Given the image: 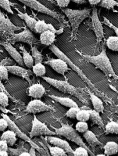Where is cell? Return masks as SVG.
Segmentation results:
<instances>
[{
    "label": "cell",
    "instance_id": "cell-1",
    "mask_svg": "<svg viewBox=\"0 0 118 156\" xmlns=\"http://www.w3.org/2000/svg\"><path fill=\"white\" fill-rule=\"evenodd\" d=\"M77 52L81 56L82 60L95 65L96 67L95 68L102 71L105 75L112 77L115 80H118V76L116 74V72L113 69L111 62L109 58L107 56L105 48H102L100 54L95 56L82 54V53L78 51Z\"/></svg>",
    "mask_w": 118,
    "mask_h": 156
},
{
    "label": "cell",
    "instance_id": "cell-2",
    "mask_svg": "<svg viewBox=\"0 0 118 156\" xmlns=\"http://www.w3.org/2000/svg\"><path fill=\"white\" fill-rule=\"evenodd\" d=\"M42 78L49 84L56 88L59 91L63 92V93L75 96L83 104L88 105L89 102L84 95V88L75 87L66 81L57 80L45 76L42 77Z\"/></svg>",
    "mask_w": 118,
    "mask_h": 156
},
{
    "label": "cell",
    "instance_id": "cell-3",
    "mask_svg": "<svg viewBox=\"0 0 118 156\" xmlns=\"http://www.w3.org/2000/svg\"><path fill=\"white\" fill-rule=\"evenodd\" d=\"M61 10L68 17L69 22L71 24V41H72L75 38L78 33V27H79L82 21L85 20L87 18L90 17L91 9H85L82 10H75L69 8H62Z\"/></svg>",
    "mask_w": 118,
    "mask_h": 156
},
{
    "label": "cell",
    "instance_id": "cell-4",
    "mask_svg": "<svg viewBox=\"0 0 118 156\" xmlns=\"http://www.w3.org/2000/svg\"><path fill=\"white\" fill-rule=\"evenodd\" d=\"M50 50L55 54L58 58H61L62 59H63L64 61H65L68 65H69L70 68H71V69L74 70L76 73H77V74L81 77V79L84 81L86 83H87V85L89 86L90 89H91L93 92H95V94L100 96L102 98H104L106 99V96L103 94L102 92L98 90L97 88L95 87V85H93L92 83L91 82V81L88 79V78L85 76V74L83 73V72L78 68L77 66H76L74 63H73L71 60L70 58H69L65 53H64L60 49H59L58 47H57L55 44H52L51 46H50Z\"/></svg>",
    "mask_w": 118,
    "mask_h": 156
},
{
    "label": "cell",
    "instance_id": "cell-5",
    "mask_svg": "<svg viewBox=\"0 0 118 156\" xmlns=\"http://www.w3.org/2000/svg\"><path fill=\"white\" fill-rule=\"evenodd\" d=\"M61 125L62 126L61 128H53V129L55 131L57 135L64 136V137L66 138L69 140H71V142L75 143L79 146L85 147L88 150L90 155H95V154L93 153L92 151H91V150L88 146L86 145L84 141H83V140L81 137V136L77 132L76 129H73L72 128V126L69 124H61Z\"/></svg>",
    "mask_w": 118,
    "mask_h": 156
},
{
    "label": "cell",
    "instance_id": "cell-6",
    "mask_svg": "<svg viewBox=\"0 0 118 156\" xmlns=\"http://www.w3.org/2000/svg\"><path fill=\"white\" fill-rule=\"evenodd\" d=\"M23 28L14 25L3 13L0 12V36L3 40L7 41L15 33L14 32Z\"/></svg>",
    "mask_w": 118,
    "mask_h": 156
},
{
    "label": "cell",
    "instance_id": "cell-7",
    "mask_svg": "<svg viewBox=\"0 0 118 156\" xmlns=\"http://www.w3.org/2000/svg\"><path fill=\"white\" fill-rule=\"evenodd\" d=\"M18 1L20 2L27 7L31 8V9L34 10V11L38 12L47 14V15L50 16L57 20L59 22H61V15L60 14L51 11V10L48 9L45 5H43L40 2H39L38 0H18Z\"/></svg>",
    "mask_w": 118,
    "mask_h": 156
},
{
    "label": "cell",
    "instance_id": "cell-8",
    "mask_svg": "<svg viewBox=\"0 0 118 156\" xmlns=\"http://www.w3.org/2000/svg\"><path fill=\"white\" fill-rule=\"evenodd\" d=\"M57 135L55 131L50 130L48 127L41 121L39 120L35 115H34L32 121V128L31 132L29 133V136L31 138L38 136H50Z\"/></svg>",
    "mask_w": 118,
    "mask_h": 156
},
{
    "label": "cell",
    "instance_id": "cell-9",
    "mask_svg": "<svg viewBox=\"0 0 118 156\" xmlns=\"http://www.w3.org/2000/svg\"><path fill=\"white\" fill-rule=\"evenodd\" d=\"M92 19V27L91 29H93L94 31L95 35L96 36V40L97 46L102 41L105 37L104 31H103V27L102 26V23L100 22V20L98 16L97 9L95 7H93L92 9V14L91 16Z\"/></svg>",
    "mask_w": 118,
    "mask_h": 156
},
{
    "label": "cell",
    "instance_id": "cell-10",
    "mask_svg": "<svg viewBox=\"0 0 118 156\" xmlns=\"http://www.w3.org/2000/svg\"><path fill=\"white\" fill-rule=\"evenodd\" d=\"M6 41L10 42L12 44L16 42H20L31 45L37 42V39L34 36L30 29H26L25 30L20 33H14L11 38H9Z\"/></svg>",
    "mask_w": 118,
    "mask_h": 156
},
{
    "label": "cell",
    "instance_id": "cell-11",
    "mask_svg": "<svg viewBox=\"0 0 118 156\" xmlns=\"http://www.w3.org/2000/svg\"><path fill=\"white\" fill-rule=\"evenodd\" d=\"M2 117H3L4 119H5L8 121L9 129H11V130L14 131L19 138H20L23 140L26 141V142L30 144V145L31 146H33V147H34V148H35L38 151H39V152H40V151L42 150V149L39 147V146L35 143L33 142V141L31 140L30 136H28L26 134L22 132V131L20 130V129L18 128V126L15 123H14L11 119L9 118V116L7 114L3 113L2 115Z\"/></svg>",
    "mask_w": 118,
    "mask_h": 156
},
{
    "label": "cell",
    "instance_id": "cell-12",
    "mask_svg": "<svg viewBox=\"0 0 118 156\" xmlns=\"http://www.w3.org/2000/svg\"><path fill=\"white\" fill-rule=\"evenodd\" d=\"M55 111L54 107L48 105L40 99H34L31 101L26 106L25 111L27 113L36 114L44 111Z\"/></svg>",
    "mask_w": 118,
    "mask_h": 156
},
{
    "label": "cell",
    "instance_id": "cell-13",
    "mask_svg": "<svg viewBox=\"0 0 118 156\" xmlns=\"http://www.w3.org/2000/svg\"><path fill=\"white\" fill-rule=\"evenodd\" d=\"M45 64L50 66L55 72L62 75H64L66 72L70 70L68 63L61 58H50L45 62Z\"/></svg>",
    "mask_w": 118,
    "mask_h": 156
},
{
    "label": "cell",
    "instance_id": "cell-14",
    "mask_svg": "<svg viewBox=\"0 0 118 156\" xmlns=\"http://www.w3.org/2000/svg\"><path fill=\"white\" fill-rule=\"evenodd\" d=\"M1 45L5 49V50L8 52L9 54L11 55V57L19 65L22 66H24L25 64L23 62V56L21 55L16 49L12 46V44H11L9 41H3L1 42Z\"/></svg>",
    "mask_w": 118,
    "mask_h": 156
},
{
    "label": "cell",
    "instance_id": "cell-15",
    "mask_svg": "<svg viewBox=\"0 0 118 156\" xmlns=\"http://www.w3.org/2000/svg\"><path fill=\"white\" fill-rule=\"evenodd\" d=\"M46 139L47 140V142L51 144L52 145L58 146L66 151V152L70 155H73V152L74 150L72 149L71 146L69 144L68 141L61 139L58 137H56V136H53L52 135L50 136H46Z\"/></svg>",
    "mask_w": 118,
    "mask_h": 156
},
{
    "label": "cell",
    "instance_id": "cell-16",
    "mask_svg": "<svg viewBox=\"0 0 118 156\" xmlns=\"http://www.w3.org/2000/svg\"><path fill=\"white\" fill-rule=\"evenodd\" d=\"M8 68V70L9 73H11L12 74L16 75L17 76L21 77L23 79L26 80L30 85H32V82L30 80V76L31 74V71L30 70L26 69V68H23L22 66H15V65H12V66H6Z\"/></svg>",
    "mask_w": 118,
    "mask_h": 156
},
{
    "label": "cell",
    "instance_id": "cell-17",
    "mask_svg": "<svg viewBox=\"0 0 118 156\" xmlns=\"http://www.w3.org/2000/svg\"><path fill=\"white\" fill-rule=\"evenodd\" d=\"M46 94V89L40 83H34L30 85L27 89V94L33 98L40 99Z\"/></svg>",
    "mask_w": 118,
    "mask_h": 156
},
{
    "label": "cell",
    "instance_id": "cell-18",
    "mask_svg": "<svg viewBox=\"0 0 118 156\" xmlns=\"http://www.w3.org/2000/svg\"><path fill=\"white\" fill-rule=\"evenodd\" d=\"M56 33L47 30L42 33L40 35V42L43 45L50 46L55 41Z\"/></svg>",
    "mask_w": 118,
    "mask_h": 156
},
{
    "label": "cell",
    "instance_id": "cell-19",
    "mask_svg": "<svg viewBox=\"0 0 118 156\" xmlns=\"http://www.w3.org/2000/svg\"><path fill=\"white\" fill-rule=\"evenodd\" d=\"M83 136H84V138L88 143V145L92 148H94L97 146H104L103 144L101 142H100V140L97 139L95 133L92 132L90 130L86 131L85 133H84Z\"/></svg>",
    "mask_w": 118,
    "mask_h": 156
},
{
    "label": "cell",
    "instance_id": "cell-20",
    "mask_svg": "<svg viewBox=\"0 0 118 156\" xmlns=\"http://www.w3.org/2000/svg\"><path fill=\"white\" fill-rule=\"evenodd\" d=\"M87 91L88 93L90 95V98L93 106V108H94L95 111L99 112V113H103L105 107L102 100L96 95V94L93 93L89 89H87Z\"/></svg>",
    "mask_w": 118,
    "mask_h": 156
},
{
    "label": "cell",
    "instance_id": "cell-21",
    "mask_svg": "<svg viewBox=\"0 0 118 156\" xmlns=\"http://www.w3.org/2000/svg\"><path fill=\"white\" fill-rule=\"evenodd\" d=\"M47 96L53 100L57 102V103L61 104L62 105L69 107V108L73 107H78V105L76 102L74 100H73L72 99L69 98L60 97V96H57L55 95H47Z\"/></svg>",
    "mask_w": 118,
    "mask_h": 156
},
{
    "label": "cell",
    "instance_id": "cell-22",
    "mask_svg": "<svg viewBox=\"0 0 118 156\" xmlns=\"http://www.w3.org/2000/svg\"><path fill=\"white\" fill-rule=\"evenodd\" d=\"M15 9L18 12V16L21 19L25 21L26 23L27 24V27L30 29L33 32H34V27H35V25L38 20H36L35 18L29 16L27 13H23L17 8H15Z\"/></svg>",
    "mask_w": 118,
    "mask_h": 156
},
{
    "label": "cell",
    "instance_id": "cell-23",
    "mask_svg": "<svg viewBox=\"0 0 118 156\" xmlns=\"http://www.w3.org/2000/svg\"><path fill=\"white\" fill-rule=\"evenodd\" d=\"M16 136L17 135L14 131L10 129L6 131H4L1 136V139L5 140L7 142L9 146L12 147V146H14V144H15L17 140Z\"/></svg>",
    "mask_w": 118,
    "mask_h": 156
},
{
    "label": "cell",
    "instance_id": "cell-24",
    "mask_svg": "<svg viewBox=\"0 0 118 156\" xmlns=\"http://www.w3.org/2000/svg\"><path fill=\"white\" fill-rule=\"evenodd\" d=\"M19 49H20L22 55H23V60L25 65L29 68H33V66L34 65V61L33 55H31L24 48L22 45L19 46Z\"/></svg>",
    "mask_w": 118,
    "mask_h": 156
},
{
    "label": "cell",
    "instance_id": "cell-25",
    "mask_svg": "<svg viewBox=\"0 0 118 156\" xmlns=\"http://www.w3.org/2000/svg\"><path fill=\"white\" fill-rule=\"evenodd\" d=\"M90 114V120L92 122L93 124H95L98 126L99 128H104L105 124L104 122L101 119V117L99 115L100 113L95 111V109H88Z\"/></svg>",
    "mask_w": 118,
    "mask_h": 156
},
{
    "label": "cell",
    "instance_id": "cell-26",
    "mask_svg": "<svg viewBox=\"0 0 118 156\" xmlns=\"http://www.w3.org/2000/svg\"><path fill=\"white\" fill-rule=\"evenodd\" d=\"M103 148L106 155H114L118 152V144L114 141H109L104 145Z\"/></svg>",
    "mask_w": 118,
    "mask_h": 156
},
{
    "label": "cell",
    "instance_id": "cell-27",
    "mask_svg": "<svg viewBox=\"0 0 118 156\" xmlns=\"http://www.w3.org/2000/svg\"><path fill=\"white\" fill-rule=\"evenodd\" d=\"M105 133L118 134V123L114 121H110L105 127Z\"/></svg>",
    "mask_w": 118,
    "mask_h": 156
},
{
    "label": "cell",
    "instance_id": "cell-28",
    "mask_svg": "<svg viewBox=\"0 0 118 156\" xmlns=\"http://www.w3.org/2000/svg\"><path fill=\"white\" fill-rule=\"evenodd\" d=\"M33 72L36 76L42 77L46 74V69L45 66L42 64V62L36 63L33 66Z\"/></svg>",
    "mask_w": 118,
    "mask_h": 156
},
{
    "label": "cell",
    "instance_id": "cell-29",
    "mask_svg": "<svg viewBox=\"0 0 118 156\" xmlns=\"http://www.w3.org/2000/svg\"><path fill=\"white\" fill-rule=\"evenodd\" d=\"M47 148H49V150H50V154L51 155L53 156H66L67 155V153L66 152V151L58 147V146H51L49 144L47 145Z\"/></svg>",
    "mask_w": 118,
    "mask_h": 156
},
{
    "label": "cell",
    "instance_id": "cell-30",
    "mask_svg": "<svg viewBox=\"0 0 118 156\" xmlns=\"http://www.w3.org/2000/svg\"><path fill=\"white\" fill-rule=\"evenodd\" d=\"M106 44L110 50L118 51V37H109L107 38Z\"/></svg>",
    "mask_w": 118,
    "mask_h": 156
},
{
    "label": "cell",
    "instance_id": "cell-31",
    "mask_svg": "<svg viewBox=\"0 0 118 156\" xmlns=\"http://www.w3.org/2000/svg\"><path fill=\"white\" fill-rule=\"evenodd\" d=\"M49 30V24L46 23L43 20H38L35 27H34V33L41 34L42 33Z\"/></svg>",
    "mask_w": 118,
    "mask_h": 156
},
{
    "label": "cell",
    "instance_id": "cell-32",
    "mask_svg": "<svg viewBox=\"0 0 118 156\" xmlns=\"http://www.w3.org/2000/svg\"><path fill=\"white\" fill-rule=\"evenodd\" d=\"M99 6L106 9H114L115 7H118L117 0H101Z\"/></svg>",
    "mask_w": 118,
    "mask_h": 156
},
{
    "label": "cell",
    "instance_id": "cell-33",
    "mask_svg": "<svg viewBox=\"0 0 118 156\" xmlns=\"http://www.w3.org/2000/svg\"><path fill=\"white\" fill-rule=\"evenodd\" d=\"M90 114L89 111L86 109H80L78 111L76 116V119L78 121L87 122L90 120Z\"/></svg>",
    "mask_w": 118,
    "mask_h": 156
},
{
    "label": "cell",
    "instance_id": "cell-34",
    "mask_svg": "<svg viewBox=\"0 0 118 156\" xmlns=\"http://www.w3.org/2000/svg\"><path fill=\"white\" fill-rule=\"evenodd\" d=\"M31 53L34 58V64H36V63H40L43 62V56L42 53L38 51V50L36 46H33L31 48Z\"/></svg>",
    "mask_w": 118,
    "mask_h": 156
},
{
    "label": "cell",
    "instance_id": "cell-35",
    "mask_svg": "<svg viewBox=\"0 0 118 156\" xmlns=\"http://www.w3.org/2000/svg\"><path fill=\"white\" fill-rule=\"evenodd\" d=\"M75 129L79 133H85L88 130V124L86 122L78 121L75 126Z\"/></svg>",
    "mask_w": 118,
    "mask_h": 156
},
{
    "label": "cell",
    "instance_id": "cell-36",
    "mask_svg": "<svg viewBox=\"0 0 118 156\" xmlns=\"http://www.w3.org/2000/svg\"><path fill=\"white\" fill-rule=\"evenodd\" d=\"M12 3L9 1V0H0V6L4 10H5L7 12L9 13H11L12 14H14L11 6Z\"/></svg>",
    "mask_w": 118,
    "mask_h": 156
},
{
    "label": "cell",
    "instance_id": "cell-37",
    "mask_svg": "<svg viewBox=\"0 0 118 156\" xmlns=\"http://www.w3.org/2000/svg\"><path fill=\"white\" fill-rule=\"evenodd\" d=\"M26 151H27L26 148L23 147V146H19L18 148H11V146H9V155H20L23 152H26Z\"/></svg>",
    "mask_w": 118,
    "mask_h": 156
},
{
    "label": "cell",
    "instance_id": "cell-38",
    "mask_svg": "<svg viewBox=\"0 0 118 156\" xmlns=\"http://www.w3.org/2000/svg\"><path fill=\"white\" fill-rule=\"evenodd\" d=\"M81 109L79 107H70V109H69L67 112L65 114V116L68 117V118H70V119H76V116L77 115L78 113V111H79Z\"/></svg>",
    "mask_w": 118,
    "mask_h": 156
},
{
    "label": "cell",
    "instance_id": "cell-39",
    "mask_svg": "<svg viewBox=\"0 0 118 156\" xmlns=\"http://www.w3.org/2000/svg\"><path fill=\"white\" fill-rule=\"evenodd\" d=\"M90 153L88 152V150L85 148L83 147V146H79L77 148L74 150V152H73V155L75 156H88Z\"/></svg>",
    "mask_w": 118,
    "mask_h": 156
},
{
    "label": "cell",
    "instance_id": "cell-40",
    "mask_svg": "<svg viewBox=\"0 0 118 156\" xmlns=\"http://www.w3.org/2000/svg\"><path fill=\"white\" fill-rule=\"evenodd\" d=\"M0 89H1V91H3V92H5V93H6L7 95L9 96V99H11L13 102H14V103H16L18 104H20V105H23V102H22L21 101H19V100L16 99L15 98H14L12 96H11V94L9 93V92L6 90V89H5V88L4 85H3V83H2V81H1V83H0Z\"/></svg>",
    "mask_w": 118,
    "mask_h": 156
},
{
    "label": "cell",
    "instance_id": "cell-41",
    "mask_svg": "<svg viewBox=\"0 0 118 156\" xmlns=\"http://www.w3.org/2000/svg\"><path fill=\"white\" fill-rule=\"evenodd\" d=\"M9 98L7 94L3 91H1V93H0V104H1V106L4 107H7L9 105Z\"/></svg>",
    "mask_w": 118,
    "mask_h": 156
},
{
    "label": "cell",
    "instance_id": "cell-42",
    "mask_svg": "<svg viewBox=\"0 0 118 156\" xmlns=\"http://www.w3.org/2000/svg\"><path fill=\"white\" fill-rule=\"evenodd\" d=\"M9 70L6 66L0 65V76L1 80H7L9 77Z\"/></svg>",
    "mask_w": 118,
    "mask_h": 156
},
{
    "label": "cell",
    "instance_id": "cell-43",
    "mask_svg": "<svg viewBox=\"0 0 118 156\" xmlns=\"http://www.w3.org/2000/svg\"><path fill=\"white\" fill-rule=\"evenodd\" d=\"M102 23H104V24H105V25H106L107 26H109V27L112 28L113 30L114 31L116 36L118 37V27H116L114 25H113V24L110 22V21L109 20H108L105 17H103V22H102Z\"/></svg>",
    "mask_w": 118,
    "mask_h": 156
},
{
    "label": "cell",
    "instance_id": "cell-44",
    "mask_svg": "<svg viewBox=\"0 0 118 156\" xmlns=\"http://www.w3.org/2000/svg\"><path fill=\"white\" fill-rule=\"evenodd\" d=\"M7 128H9L8 121L3 117L2 119H0V131H4Z\"/></svg>",
    "mask_w": 118,
    "mask_h": 156
},
{
    "label": "cell",
    "instance_id": "cell-45",
    "mask_svg": "<svg viewBox=\"0 0 118 156\" xmlns=\"http://www.w3.org/2000/svg\"><path fill=\"white\" fill-rule=\"evenodd\" d=\"M71 0H57V5L62 8H66L70 4Z\"/></svg>",
    "mask_w": 118,
    "mask_h": 156
},
{
    "label": "cell",
    "instance_id": "cell-46",
    "mask_svg": "<svg viewBox=\"0 0 118 156\" xmlns=\"http://www.w3.org/2000/svg\"><path fill=\"white\" fill-rule=\"evenodd\" d=\"M9 146L5 140L1 139L0 140V151L5 150V151H8L9 152Z\"/></svg>",
    "mask_w": 118,
    "mask_h": 156
},
{
    "label": "cell",
    "instance_id": "cell-47",
    "mask_svg": "<svg viewBox=\"0 0 118 156\" xmlns=\"http://www.w3.org/2000/svg\"><path fill=\"white\" fill-rule=\"evenodd\" d=\"M101 0H88V2L92 6H95L97 5H99L100 3Z\"/></svg>",
    "mask_w": 118,
    "mask_h": 156
},
{
    "label": "cell",
    "instance_id": "cell-48",
    "mask_svg": "<svg viewBox=\"0 0 118 156\" xmlns=\"http://www.w3.org/2000/svg\"><path fill=\"white\" fill-rule=\"evenodd\" d=\"M71 1L77 3V4L79 5V4L86 3L87 2H88V0H71Z\"/></svg>",
    "mask_w": 118,
    "mask_h": 156
},
{
    "label": "cell",
    "instance_id": "cell-49",
    "mask_svg": "<svg viewBox=\"0 0 118 156\" xmlns=\"http://www.w3.org/2000/svg\"><path fill=\"white\" fill-rule=\"evenodd\" d=\"M36 150V149L35 148H34V147H33V146H31L30 151H29V153L31 154V156H35L36 155V152H35Z\"/></svg>",
    "mask_w": 118,
    "mask_h": 156
},
{
    "label": "cell",
    "instance_id": "cell-50",
    "mask_svg": "<svg viewBox=\"0 0 118 156\" xmlns=\"http://www.w3.org/2000/svg\"><path fill=\"white\" fill-rule=\"evenodd\" d=\"M9 155V153L8 151H5V150L0 151V155L1 156H8Z\"/></svg>",
    "mask_w": 118,
    "mask_h": 156
},
{
    "label": "cell",
    "instance_id": "cell-51",
    "mask_svg": "<svg viewBox=\"0 0 118 156\" xmlns=\"http://www.w3.org/2000/svg\"><path fill=\"white\" fill-rule=\"evenodd\" d=\"M24 155H26V156H31V154L29 153V152H28L27 151H26V152H23V153L21 154V155H19V156H24Z\"/></svg>",
    "mask_w": 118,
    "mask_h": 156
},
{
    "label": "cell",
    "instance_id": "cell-52",
    "mask_svg": "<svg viewBox=\"0 0 118 156\" xmlns=\"http://www.w3.org/2000/svg\"><path fill=\"white\" fill-rule=\"evenodd\" d=\"M110 87L111 88V89H112L113 90H114V92H116V93L118 94V90H117V89H116V88L115 87H114V86H112V85H110Z\"/></svg>",
    "mask_w": 118,
    "mask_h": 156
},
{
    "label": "cell",
    "instance_id": "cell-53",
    "mask_svg": "<svg viewBox=\"0 0 118 156\" xmlns=\"http://www.w3.org/2000/svg\"><path fill=\"white\" fill-rule=\"evenodd\" d=\"M100 155H101V156H105L106 154H98V155H97V156H100Z\"/></svg>",
    "mask_w": 118,
    "mask_h": 156
},
{
    "label": "cell",
    "instance_id": "cell-54",
    "mask_svg": "<svg viewBox=\"0 0 118 156\" xmlns=\"http://www.w3.org/2000/svg\"><path fill=\"white\" fill-rule=\"evenodd\" d=\"M117 115H118V109L117 110Z\"/></svg>",
    "mask_w": 118,
    "mask_h": 156
},
{
    "label": "cell",
    "instance_id": "cell-55",
    "mask_svg": "<svg viewBox=\"0 0 118 156\" xmlns=\"http://www.w3.org/2000/svg\"><path fill=\"white\" fill-rule=\"evenodd\" d=\"M117 1H118V0H117Z\"/></svg>",
    "mask_w": 118,
    "mask_h": 156
},
{
    "label": "cell",
    "instance_id": "cell-56",
    "mask_svg": "<svg viewBox=\"0 0 118 156\" xmlns=\"http://www.w3.org/2000/svg\"><path fill=\"white\" fill-rule=\"evenodd\" d=\"M117 144H118V143H117Z\"/></svg>",
    "mask_w": 118,
    "mask_h": 156
}]
</instances>
